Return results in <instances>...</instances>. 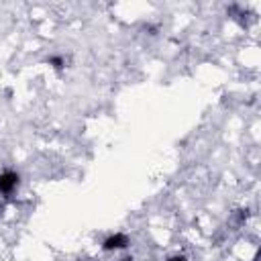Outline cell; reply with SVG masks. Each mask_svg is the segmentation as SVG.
<instances>
[{
  "label": "cell",
  "instance_id": "obj_3",
  "mask_svg": "<svg viewBox=\"0 0 261 261\" xmlns=\"http://www.w3.org/2000/svg\"><path fill=\"white\" fill-rule=\"evenodd\" d=\"M47 63H49V67H53L55 71L65 69V57H61V55H51V57H47Z\"/></svg>",
  "mask_w": 261,
  "mask_h": 261
},
{
  "label": "cell",
  "instance_id": "obj_1",
  "mask_svg": "<svg viewBox=\"0 0 261 261\" xmlns=\"http://www.w3.org/2000/svg\"><path fill=\"white\" fill-rule=\"evenodd\" d=\"M20 186V175L14 169H4L0 171V194L2 196H12Z\"/></svg>",
  "mask_w": 261,
  "mask_h": 261
},
{
  "label": "cell",
  "instance_id": "obj_5",
  "mask_svg": "<svg viewBox=\"0 0 261 261\" xmlns=\"http://www.w3.org/2000/svg\"><path fill=\"white\" fill-rule=\"evenodd\" d=\"M122 261H133V257H124V259H122Z\"/></svg>",
  "mask_w": 261,
  "mask_h": 261
},
{
  "label": "cell",
  "instance_id": "obj_2",
  "mask_svg": "<svg viewBox=\"0 0 261 261\" xmlns=\"http://www.w3.org/2000/svg\"><path fill=\"white\" fill-rule=\"evenodd\" d=\"M130 245V237L126 234V232H112V234H108L104 241H102V251H106V253H114V251H122V249H126Z\"/></svg>",
  "mask_w": 261,
  "mask_h": 261
},
{
  "label": "cell",
  "instance_id": "obj_4",
  "mask_svg": "<svg viewBox=\"0 0 261 261\" xmlns=\"http://www.w3.org/2000/svg\"><path fill=\"white\" fill-rule=\"evenodd\" d=\"M165 261H188V257H186V255H179V253H177V255H169V257H167Z\"/></svg>",
  "mask_w": 261,
  "mask_h": 261
}]
</instances>
